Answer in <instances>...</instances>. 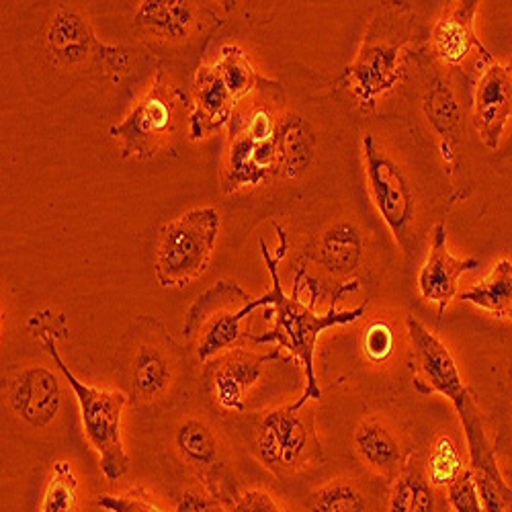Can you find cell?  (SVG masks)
<instances>
[{
    "label": "cell",
    "mask_w": 512,
    "mask_h": 512,
    "mask_svg": "<svg viewBox=\"0 0 512 512\" xmlns=\"http://www.w3.org/2000/svg\"><path fill=\"white\" fill-rule=\"evenodd\" d=\"M261 254L263 261L269 269L273 289L263 293V304L273 308V318L275 326L273 330L261 334V336H248L252 343L256 345H267V343H277L281 349L289 351L300 365L306 371V388L302 398L291 404V410H304L310 400H320L322 390L318 386V377H316V367H314V355H316V343L324 330L332 326H343V324H353L367 312V302L353 308V310H336V302L340 300L343 293H351L359 289V281L345 283L340 285L334 295H332V306L328 308L326 314H318L310 306H306L300 300V281H295L293 295H287L283 291V283L279 279V263L283 261L281 256H271L265 240H261Z\"/></svg>",
    "instance_id": "cell-1"
},
{
    "label": "cell",
    "mask_w": 512,
    "mask_h": 512,
    "mask_svg": "<svg viewBox=\"0 0 512 512\" xmlns=\"http://www.w3.org/2000/svg\"><path fill=\"white\" fill-rule=\"evenodd\" d=\"M406 328L412 345V361L418 371V390L422 394H443L445 398L451 400L463 426L472 472L492 478L504 490H512L500 472L494 449L486 435L484 414L472 390H469L465 386V381L461 379V373L451 351L416 318L408 316Z\"/></svg>",
    "instance_id": "cell-2"
},
{
    "label": "cell",
    "mask_w": 512,
    "mask_h": 512,
    "mask_svg": "<svg viewBox=\"0 0 512 512\" xmlns=\"http://www.w3.org/2000/svg\"><path fill=\"white\" fill-rule=\"evenodd\" d=\"M318 136L314 127L297 113L287 111L275 136L248 140L230 136L228 160L224 168V191L256 187L269 179L302 177L316 158Z\"/></svg>",
    "instance_id": "cell-3"
},
{
    "label": "cell",
    "mask_w": 512,
    "mask_h": 512,
    "mask_svg": "<svg viewBox=\"0 0 512 512\" xmlns=\"http://www.w3.org/2000/svg\"><path fill=\"white\" fill-rule=\"evenodd\" d=\"M406 3H386L383 13L371 23L363 46L338 84L349 91L361 107H373L379 95L390 93L404 78L412 52L414 23Z\"/></svg>",
    "instance_id": "cell-4"
},
{
    "label": "cell",
    "mask_w": 512,
    "mask_h": 512,
    "mask_svg": "<svg viewBox=\"0 0 512 512\" xmlns=\"http://www.w3.org/2000/svg\"><path fill=\"white\" fill-rule=\"evenodd\" d=\"M363 158L369 193L404 254L412 256L418 248L416 216L418 191L398 158L383 146L375 134L363 136Z\"/></svg>",
    "instance_id": "cell-5"
},
{
    "label": "cell",
    "mask_w": 512,
    "mask_h": 512,
    "mask_svg": "<svg viewBox=\"0 0 512 512\" xmlns=\"http://www.w3.org/2000/svg\"><path fill=\"white\" fill-rule=\"evenodd\" d=\"M44 345L70 383V388L76 394L84 433H87L91 445L99 453L103 476L111 482L121 480L127 472H130V455L125 453L121 443V414L123 406L127 404V396L123 392H107L93 386L82 383L62 361L58 349H56V334L54 332H41Z\"/></svg>",
    "instance_id": "cell-6"
},
{
    "label": "cell",
    "mask_w": 512,
    "mask_h": 512,
    "mask_svg": "<svg viewBox=\"0 0 512 512\" xmlns=\"http://www.w3.org/2000/svg\"><path fill=\"white\" fill-rule=\"evenodd\" d=\"M263 297H250L234 281H218L189 308L183 332L197 345L201 363L230 351L242 336V320L263 308Z\"/></svg>",
    "instance_id": "cell-7"
},
{
    "label": "cell",
    "mask_w": 512,
    "mask_h": 512,
    "mask_svg": "<svg viewBox=\"0 0 512 512\" xmlns=\"http://www.w3.org/2000/svg\"><path fill=\"white\" fill-rule=\"evenodd\" d=\"M220 224L218 209L199 207L162 226L156 250V277L162 287H183L205 273Z\"/></svg>",
    "instance_id": "cell-8"
},
{
    "label": "cell",
    "mask_w": 512,
    "mask_h": 512,
    "mask_svg": "<svg viewBox=\"0 0 512 512\" xmlns=\"http://www.w3.org/2000/svg\"><path fill=\"white\" fill-rule=\"evenodd\" d=\"M187 103V93L170 84L160 68L148 95L132 109L125 121L109 130L113 138L121 140V156H136L140 160L156 156L175 134L179 107Z\"/></svg>",
    "instance_id": "cell-9"
},
{
    "label": "cell",
    "mask_w": 512,
    "mask_h": 512,
    "mask_svg": "<svg viewBox=\"0 0 512 512\" xmlns=\"http://www.w3.org/2000/svg\"><path fill=\"white\" fill-rule=\"evenodd\" d=\"M300 412L291 406L271 410L256 429L254 451L271 472H293L318 449L314 422Z\"/></svg>",
    "instance_id": "cell-10"
},
{
    "label": "cell",
    "mask_w": 512,
    "mask_h": 512,
    "mask_svg": "<svg viewBox=\"0 0 512 512\" xmlns=\"http://www.w3.org/2000/svg\"><path fill=\"white\" fill-rule=\"evenodd\" d=\"M472 123L482 144L496 152L512 123V66L504 62L486 64L472 89Z\"/></svg>",
    "instance_id": "cell-11"
},
{
    "label": "cell",
    "mask_w": 512,
    "mask_h": 512,
    "mask_svg": "<svg viewBox=\"0 0 512 512\" xmlns=\"http://www.w3.org/2000/svg\"><path fill=\"white\" fill-rule=\"evenodd\" d=\"M279 351L267 355L246 349H230L213 359L205 369V381L216 402L228 412H244V396L263 375V367L277 359Z\"/></svg>",
    "instance_id": "cell-12"
},
{
    "label": "cell",
    "mask_w": 512,
    "mask_h": 512,
    "mask_svg": "<svg viewBox=\"0 0 512 512\" xmlns=\"http://www.w3.org/2000/svg\"><path fill=\"white\" fill-rule=\"evenodd\" d=\"M480 269V259H455L447 246V228L437 222L433 228V246L418 275V289L422 300L437 304L439 318L457 295V279L463 273Z\"/></svg>",
    "instance_id": "cell-13"
},
{
    "label": "cell",
    "mask_w": 512,
    "mask_h": 512,
    "mask_svg": "<svg viewBox=\"0 0 512 512\" xmlns=\"http://www.w3.org/2000/svg\"><path fill=\"white\" fill-rule=\"evenodd\" d=\"M238 105L218 66H201L193 84L189 138L195 142L220 132L232 121Z\"/></svg>",
    "instance_id": "cell-14"
},
{
    "label": "cell",
    "mask_w": 512,
    "mask_h": 512,
    "mask_svg": "<svg viewBox=\"0 0 512 512\" xmlns=\"http://www.w3.org/2000/svg\"><path fill=\"white\" fill-rule=\"evenodd\" d=\"M478 11V0H461L433 25L429 48L437 60L447 66H459L472 54V50H478L484 58L494 60L492 52L484 46V41L476 35L474 29Z\"/></svg>",
    "instance_id": "cell-15"
},
{
    "label": "cell",
    "mask_w": 512,
    "mask_h": 512,
    "mask_svg": "<svg viewBox=\"0 0 512 512\" xmlns=\"http://www.w3.org/2000/svg\"><path fill=\"white\" fill-rule=\"evenodd\" d=\"M173 349V338L166 334L144 338L136 345L130 361V383L136 398L152 402L166 394L177 371Z\"/></svg>",
    "instance_id": "cell-16"
},
{
    "label": "cell",
    "mask_w": 512,
    "mask_h": 512,
    "mask_svg": "<svg viewBox=\"0 0 512 512\" xmlns=\"http://www.w3.org/2000/svg\"><path fill=\"white\" fill-rule=\"evenodd\" d=\"M9 398L13 410L35 429L48 426L62 406L58 377L46 367L23 369L11 383Z\"/></svg>",
    "instance_id": "cell-17"
},
{
    "label": "cell",
    "mask_w": 512,
    "mask_h": 512,
    "mask_svg": "<svg viewBox=\"0 0 512 512\" xmlns=\"http://www.w3.org/2000/svg\"><path fill=\"white\" fill-rule=\"evenodd\" d=\"M308 259L332 277H349L357 273L365 261L361 230L349 220L332 224L308 250Z\"/></svg>",
    "instance_id": "cell-18"
},
{
    "label": "cell",
    "mask_w": 512,
    "mask_h": 512,
    "mask_svg": "<svg viewBox=\"0 0 512 512\" xmlns=\"http://www.w3.org/2000/svg\"><path fill=\"white\" fill-rule=\"evenodd\" d=\"M355 449L375 474L398 478L408 465V451L392 426L381 418H365L355 431Z\"/></svg>",
    "instance_id": "cell-19"
},
{
    "label": "cell",
    "mask_w": 512,
    "mask_h": 512,
    "mask_svg": "<svg viewBox=\"0 0 512 512\" xmlns=\"http://www.w3.org/2000/svg\"><path fill=\"white\" fill-rule=\"evenodd\" d=\"M422 111L439 136V148H441L443 160L449 164H455L457 154L453 148L461 136L465 111L455 91L451 89V84L443 76H435L429 82V87H426V93L422 97Z\"/></svg>",
    "instance_id": "cell-20"
},
{
    "label": "cell",
    "mask_w": 512,
    "mask_h": 512,
    "mask_svg": "<svg viewBox=\"0 0 512 512\" xmlns=\"http://www.w3.org/2000/svg\"><path fill=\"white\" fill-rule=\"evenodd\" d=\"M48 50L56 62L74 66L87 60L91 54H97V58L103 62L107 46L99 44L91 25L78 13L62 9L50 25Z\"/></svg>",
    "instance_id": "cell-21"
},
{
    "label": "cell",
    "mask_w": 512,
    "mask_h": 512,
    "mask_svg": "<svg viewBox=\"0 0 512 512\" xmlns=\"http://www.w3.org/2000/svg\"><path fill=\"white\" fill-rule=\"evenodd\" d=\"M136 21L156 37L185 39L195 23V11L183 0H144Z\"/></svg>",
    "instance_id": "cell-22"
},
{
    "label": "cell",
    "mask_w": 512,
    "mask_h": 512,
    "mask_svg": "<svg viewBox=\"0 0 512 512\" xmlns=\"http://www.w3.org/2000/svg\"><path fill=\"white\" fill-rule=\"evenodd\" d=\"M459 300L474 304L498 318L512 320V261H498L480 283L463 291Z\"/></svg>",
    "instance_id": "cell-23"
},
{
    "label": "cell",
    "mask_w": 512,
    "mask_h": 512,
    "mask_svg": "<svg viewBox=\"0 0 512 512\" xmlns=\"http://www.w3.org/2000/svg\"><path fill=\"white\" fill-rule=\"evenodd\" d=\"M177 449L183 459L199 469V474L209 478L211 474H218L220 455H218V441L213 437L211 429L201 420H185L177 431Z\"/></svg>",
    "instance_id": "cell-24"
},
{
    "label": "cell",
    "mask_w": 512,
    "mask_h": 512,
    "mask_svg": "<svg viewBox=\"0 0 512 512\" xmlns=\"http://www.w3.org/2000/svg\"><path fill=\"white\" fill-rule=\"evenodd\" d=\"M388 512H439L437 488L416 463H408L396 478Z\"/></svg>",
    "instance_id": "cell-25"
},
{
    "label": "cell",
    "mask_w": 512,
    "mask_h": 512,
    "mask_svg": "<svg viewBox=\"0 0 512 512\" xmlns=\"http://www.w3.org/2000/svg\"><path fill=\"white\" fill-rule=\"evenodd\" d=\"M467 469L469 467L465 465L459 443L447 433L439 435L424 465L426 480H429L437 490H447L467 472Z\"/></svg>",
    "instance_id": "cell-26"
},
{
    "label": "cell",
    "mask_w": 512,
    "mask_h": 512,
    "mask_svg": "<svg viewBox=\"0 0 512 512\" xmlns=\"http://www.w3.org/2000/svg\"><path fill=\"white\" fill-rule=\"evenodd\" d=\"M308 512H369V498L355 482L338 478L310 496Z\"/></svg>",
    "instance_id": "cell-27"
},
{
    "label": "cell",
    "mask_w": 512,
    "mask_h": 512,
    "mask_svg": "<svg viewBox=\"0 0 512 512\" xmlns=\"http://www.w3.org/2000/svg\"><path fill=\"white\" fill-rule=\"evenodd\" d=\"M218 70L222 72L228 89L236 97L238 103H242L246 97H250L256 87H259L261 76L256 74L254 66L250 64L248 56L238 46H224L220 50V58L216 62Z\"/></svg>",
    "instance_id": "cell-28"
},
{
    "label": "cell",
    "mask_w": 512,
    "mask_h": 512,
    "mask_svg": "<svg viewBox=\"0 0 512 512\" xmlns=\"http://www.w3.org/2000/svg\"><path fill=\"white\" fill-rule=\"evenodd\" d=\"M78 478L68 461H58L41 496L39 512H76Z\"/></svg>",
    "instance_id": "cell-29"
},
{
    "label": "cell",
    "mask_w": 512,
    "mask_h": 512,
    "mask_svg": "<svg viewBox=\"0 0 512 512\" xmlns=\"http://www.w3.org/2000/svg\"><path fill=\"white\" fill-rule=\"evenodd\" d=\"M447 500L455 512H484L472 467H469L455 484L447 488Z\"/></svg>",
    "instance_id": "cell-30"
},
{
    "label": "cell",
    "mask_w": 512,
    "mask_h": 512,
    "mask_svg": "<svg viewBox=\"0 0 512 512\" xmlns=\"http://www.w3.org/2000/svg\"><path fill=\"white\" fill-rule=\"evenodd\" d=\"M97 506L107 512H162L154 506L142 490H130L125 494H105L97 498Z\"/></svg>",
    "instance_id": "cell-31"
},
{
    "label": "cell",
    "mask_w": 512,
    "mask_h": 512,
    "mask_svg": "<svg viewBox=\"0 0 512 512\" xmlns=\"http://www.w3.org/2000/svg\"><path fill=\"white\" fill-rule=\"evenodd\" d=\"M363 347L371 361L381 363L386 361L394 351V332L388 324L373 322L363 336Z\"/></svg>",
    "instance_id": "cell-32"
},
{
    "label": "cell",
    "mask_w": 512,
    "mask_h": 512,
    "mask_svg": "<svg viewBox=\"0 0 512 512\" xmlns=\"http://www.w3.org/2000/svg\"><path fill=\"white\" fill-rule=\"evenodd\" d=\"M230 512H285L283 506L265 490H244L230 500Z\"/></svg>",
    "instance_id": "cell-33"
},
{
    "label": "cell",
    "mask_w": 512,
    "mask_h": 512,
    "mask_svg": "<svg viewBox=\"0 0 512 512\" xmlns=\"http://www.w3.org/2000/svg\"><path fill=\"white\" fill-rule=\"evenodd\" d=\"M177 512H226L216 496H209L203 490H189L179 498Z\"/></svg>",
    "instance_id": "cell-34"
},
{
    "label": "cell",
    "mask_w": 512,
    "mask_h": 512,
    "mask_svg": "<svg viewBox=\"0 0 512 512\" xmlns=\"http://www.w3.org/2000/svg\"><path fill=\"white\" fill-rule=\"evenodd\" d=\"M492 166L496 170V175L512 183V123L508 125L498 150L492 156Z\"/></svg>",
    "instance_id": "cell-35"
},
{
    "label": "cell",
    "mask_w": 512,
    "mask_h": 512,
    "mask_svg": "<svg viewBox=\"0 0 512 512\" xmlns=\"http://www.w3.org/2000/svg\"><path fill=\"white\" fill-rule=\"evenodd\" d=\"M510 426H512V404H510Z\"/></svg>",
    "instance_id": "cell-36"
},
{
    "label": "cell",
    "mask_w": 512,
    "mask_h": 512,
    "mask_svg": "<svg viewBox=\"0 0 512 512\" xmlns=\"http://www.w3.org/2000/svg\"><path fill=\"white\" fill-rule=\"evenodd\" d=\"M506 512H512V502H510V506H508V510Z\"/></svg>",
    "instance_id": "cell-37"
},
{
    "label": "cell",
    "mask_w": 512,
    "mask_h": 512,
    "mask_svg": "<svg viewBox=\"0 0 512 512\" xmlns=\"http://www.w3.org/2000/svg\"><path fill=\"white\" fill-rule=\"evenodd\" d=\"M510 66H512V62H510Z\"/></svg>",
    "instance_id": "cell-38"
}]
</instances>
